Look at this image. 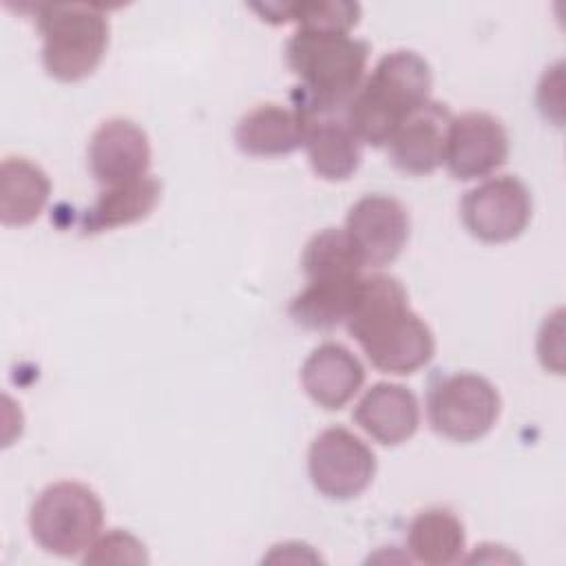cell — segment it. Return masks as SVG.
<instances>
[{"label":"cell","instance_id":"6da1fadb","mask_svg":"<svg viewBox=\"0 0 566 566\" xmlns=\"http://www.w3.org/2000/svg\"><path fill=\"white\" fill-rule=\"evenodd\" d=\"M345 327L371 365L387 374H413L436 354L433 332L409 307L402 283L389 274L358 281Z\"/></svg>","mask_w":566,"mask_h":566},{"label":"cell","instance_id":"7a4b0ae2","mask_svg":"<svg viewBox=\"0 0 566 566\" xmlns=\"http://www.w3.org/2000/svg\"><path fill=\"white\" fill-rule=\"evenodd\" d=\"M433 75L422 55L398 49L382 55L347 102V119L363 144L385 146L429 102Z\"/></svg>","mask_w":566,"mask_h":566},{"label":"cell","instance_id":"3957f363","mask_svg":"<svg viewBox=\"0 0 566 566\" xmlns=\"http://www.w3.org/2000/svg\"><path fill=\"white\" fill-rule=\"evenodd\" d=\"M369 44L349 33L298 27L285 44V60L301 88L327 102L347 104L365 77Z\"/></svg>","mask_w":566,"mask_h":566},{"label":"cell","instance_id":"277c9868","mask_svg":"<svg viewBox=\"0 0 566 566\" xmlns=\"http://www.w3.org/2000/svg\"><path fill=\"white\" fill-rule=\"evenodd\" d=\"M42 64L60 82L88 77L108 49V18L95 4H40Z\"/></svg>","mask_w":566,"mask_h":566},{"label":"cell","instance_id":"5b68a950","mask_svg":"<svg viewBox=\"0 0 566 566\" xmlns=\"http://www.w3.org/2000/svg\"><path fill=\"white\" fill-rule=\"evenodd\" d=\"M104 506L93 489L82 482L62 480L49 484L31 504V537L60 557H77L99 537Z\"/></svg>","mask_w":566,"mask_h":566},{"label":"cell","instance_id":"8992f818","mask_svg":"<svg viewBox=\"0 0 566 566\" xmlns=\"http://www.w3.org/2000/svg\"><path fill=\"white\" fill-rule=\"evenodd\" d=\"M292 99L314 175L325 181L349 179L360 166L363 142L347 119V104L318 99L301 86H296Z\"/></svg>","mask_w":566,"mask_h":566},{"label":"cell","instance_id":"52a82bcc","mask_svg":"<svg viewBox=\"0 0 566 566\" xmlns=\"http://www.w3.org/2000/svg\"><path fill=\"white\" fill-rule=\"evenodd\" d=\"M502 398L491 380L471 371L438 378L427 394V418L436 433L473 442L484 438L497 422Z\"/></svg>","mask_w":566,"mask_h":566},{"label":"cell","instance_id":"ba28073f","mask_svg":"<svg viewBox=\"0 0 566 566\" xmlns=\"http://www.w3.org/2000/svg\"><path fill=\"white\" fill-rule=\"evenodd\" d=\"M307 473L321 495L352 500L371 484L376 455L349 429L327 427L310 444Z\"/></svg>","mask_w":566,"mask_h":566},{"label":"cell","instance_id":"9c48e42d","mask_svg":"<svg viewBox=\"0 0 566 566\" xmlns=\"http://www.w3.org/2000/svg\"><path fill=\"white\" fill-rule=\"evenodd\" d=\"M460 217L475 239L484 243H504L517 239L526 230L533 217V199L517 177H491L462 197Z\"/></svg>","mask_w":566,"mask_h":566},{"label":"cell","instance_id":"30bf717a","mask_svg":"<svg viewBox=\"0 0 566 566\" xmlns=\"http://www.w3.org/2000/svg\"><path fill=\"white\" fill-rule=\"evenodd\" d=\"M509 157V133L504 124L482 111L451 117L447 130L444 166L462 181L486 177L504 166Z\"/></svg>","mask_w":566,"mask_h":566},{"label":"cell","instance_id":"8fae6325","mask_svg":"<svg viewBox=\"0 0 566 566\" xmlns=\"http://www.w3.org/2000/svg\"><path fill=\"white\" fill-rule=\"evenodd\" d=\"M345 232L365 265L382 268L398 259L409 239V214L389 195H365L347 212Z\"/></svg>","mask_w":566,"mask_h":566},{"label":"cell","instance_id":"7c38bea8","mask_svg":"<svg viewBox=\"0 0 566 566\" xmlns=\"http://www.w3.org/2000/svg\"><path fill=\"white\" fill-rule=\"evenodd\" d=\"M150 139L142 126L126 117H111L97 126L88 142V168L104 188L148 175Z\"/></svg>","mask_w":566,"mask_h":566},{"label":"cell","instance_id":"4fadbf2b","mask_svg":"<svg viewBox=\"0 0 566 566\" xmlns=\"http://www.w3.org/2000/svg\"><path fill=\"white\" fill-rule=\"evenodd\" d=\"M447 104L429 99L389 139L391 164L409 175H429L444 164L447 130L451 124Z\"/></svg>","mask_w":566,"mask_h":566},{"label":"cell","instance_id":"5bb4252c","mask_svg":"<svg viewBox=\"0 0 566 566\" xmlns=\"http://www.w3.org/2000/svg\"><path fill=\"white\" fill-rule=\"evenodd\" d=\"M354 422L376 442L396 447L418 431L420 405L416 394L405 385L376 382L358 400Z\"/></svg>","mask_w":566,"mask_h":566},{"label":"cell","instance_id":"9a60e30c","mask_svg":"<svg viewBox=\"0 0 566 566\" xmlns=\"http://www.w3.org/2000/svg\"><path fill=\"white\" fill-rule=\"evenodd\" d=\"M365 367L356 354L340 343H323L305 358L301 385L305 394L323 409H343L363 387Z\"/></svg>","mask_w":566,"mask_h":566},{"label":"cell","instance_id":"2e32d148","mask_svg":"<svg viewBox=\"0 0 566 566\" xmlns=\"http://www.w3.org/2000/svg\"><path fill=\"white\" fill-rule=\"evenodd\" d=\"M234 142L241 153L252 157L290 155L303 146L298 113L281 104H261L248 111L237 128Z\"/></svg>","mask_w":566,"mask_h":566},{"label":"cell","instance_id":"e0dca14e","mask_svg":"<svg viewBox=\"0 0 566 566\" xmlns=\"http://www.w3.org/2000/svg\"><path fill=\"white\" fill-rule=\"evenodd\" d=\"M161 197V184L153 175L104 188L97 201L82 214V234H99L146 219Z\"/></svg>","mask_w":566,"mask_h":566},{"label":"cell","instance_id":"ac0fdd59","mask_svg":"<svg viewBox=\"0 0 566 566\" xmlns=\"http://www.w3.org/2000/svg\"><path fill=\"white\" fill-rule=\"evenodd\" d=\"M51 181L46 172L27 157H7L0 166V221L4 226H29L46 208Z\"/></svg>","mask_w":566,"mask_h":566},{"label":"cell","instance_id":"d6986e66","mask_svg":"<svg viewBox=\"0 0 566 566\" xmlns=\"http://www.w3.org/2000/svg\"><path fill=\"white\" fill-rule=\"evenodd\" d=\"M467 544L464 524L444 509L431 506L420 511L407 528V548L411 557L427 566H447L462 557Z\"/></svg>","mask_w":566,"mask_h":566},{"label":"cell","instance_id":"ffe728a7","mask_svg":"<svg viewBox=\"0 0 566 566\" xmlns=\"http://www.w3.org/2000/svg\"><path fill=\"white\" fill-rule=\"evenodd\" d=\"M360 279L363 276L352 281H307V287L301 290L287 307L290 318L305 329H334L347 321Z\"/></svg>","mask_w":566,"mask_h":566},{"label":"cell","instance_id":"44dd1931","mask_svg":"<svg viewBox=\"0 0 566 566\" xmlns=\"http://www.w3.org/2000/svg\"><path fill=\"white\" fill-rule=\"evenodd\" d=\"M303 272L307 281H352L363 276V259L345 228H325L314 234L303 250Z\"/></svg>","mask_w":566,"mask_h":566},{"label":"cell","instance_id":"7402d4cb","mask_svg":"<svg viewBox=\"0 0 566 566\" xmlns=\"http://www.w3.org/2000/svg\"><path fill=\"white\" fill-rule=\"evenodd\" d=\"M265 22H296L303 29L349 33L360 20V4L347 0H314V2H265L252 4Z\"/></svg>","mask_w":566,"mask_h":566},{"label":"cell","instance_id":"603a6c76","mask_svg":"<svg viewBox=\"0 0 566 566\" xmlns=\"http://www.w3.org/2000/svg\"><path fill=\"white\" fill-rule=\"evenodd\" d=\"M84 564H146V546L128 531L113 528L99 535L82 557Z\"/></svg>","mask_w":566,"mask_h":566},{"label":"cell","instance_id":"cb8c5ba5","mask_svg":"<svg viewBox=\"0 0 566 566\" xmlns=\"http://www.w3.org/2000/svg\"><path fill=\"white\" fill-rule=\"evenodd\" d=\"M562 310H557L551 318L546 316L542 329H539V338H537V352H539V360L542 365L548 369H559L562 374Z\"/></svg>","mask_w":566,"mask_h":566}]
</instances>
